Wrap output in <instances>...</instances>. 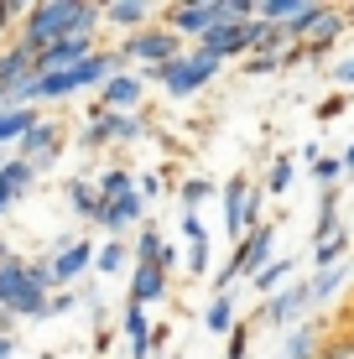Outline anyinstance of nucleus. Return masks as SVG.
<instances>
[{
  "mask_svg": "<svg viewBox=\"0 0 354 359\" xmlns=\"http://www.w3.org/2000/svg\"><path fill=\"white\" fill-rule=\"evenodd\" d=\"M94 32H100V6H94V0H32V6L21 11L16 42L36 57L42 47H53V42L94 36Z\"/></svg>",
  "mask_w": 354,
  "mask_h": 359,
  "instance_id": "nucleus-1",
  "label": "nucleus"
},
{
  "mask_svg": "<svg viewBox=\"0 0 354 359\" xmlns=\"http://www.w3.org/2000/svg\"><path fill=\"white\" fill-rule=\"evenodd\" d=\"M115 73H130L125 63H120V53L115 47H104V53H94V57H83L79 68H68V73H47V79H32L27 89L16 94V104H53V99H68V94H83V89H104V79H115Z\"/></svg>",
  "mask_w": 354,
  "mask_h": 359,
  "instance_id": "nucleus-2",
  "label": "nucleus"
},
{
  "mask_svg": "<svg viewBox=\"0 0 354 359\" xmlns=\"http://www.w3.org/2000/svg\"><path fill=\"white\" fill-rule=\"evenodd\" d=\"M47 297H53V271L47 261H11L0 266V313L11 323H42L47 318Z\"/></svg>",
  "mask_w": 354,
  "mask_h": 359,
  "instance_id": "nucleus-3",
  "label": "nucleus"
},
{
  "mask_svg": "<svg viewBox=\"0 0 354 359\" xmlns=\"http://www.w3.org/2000/svg\"><path fill=\"white\" fill-rule=\"evenodd\" d=\"M219 57H209V53H182L177 63H167V68H151V73H141L146 83H162V94H172V99H193L198 89H209V83L219 79Z\"/></svg>",
  "mask_w": 354,
  "mask_h": 359,
  "instance_id": "nucleus-4",
  "label": "nucleus"
},
{
  "mask_svg": "<svg viewBox=\"0 0 354 359\" xmlns=\"http://www.w3.org/2000/svg\"><path fill=\"white\" fill-rule=\"evenodd\" d=\"M115 53H120V63H125V68L151 73V68H167V63H177V57H182V36L167 32V27H141V32H130Z\"/></svg>",
  "mask_w": 354,
  "mask_h": 359,
  "instance_id": "nucleus-5",
  "label": "nucleus"
},
{
  "mask_svg": "<svg viewBox=\"0 0 354 359\" xmlns=\"http://www.w3.org/2000/svg\"><path fill=\"white\" fill-rule=\"evenodd\" d=\"M271 245H276V224H261V229H250L245 240L235 245V255H229V266L214 276V297H224L229 292V281L235 276H255L266 261H271Z\"/></svg>",
  "mask_w": 354,
  "mask_h": 359,
  "instance_id": "nucleus-6",
  "label": "nucleus"
},
{
  "mask_svg": "<svg viewBox=\"0 0 354 359\" xmlns=\"http://www.w3.org/2000/svg\"><path fill=\"white\" fill-rule=\"evenodd\" d=\"M63 141H68V126H57V120H36V126L27 130V135H21V146H16V156H21V162H27L32 172H36V177H42V172L47 167H53L57 162V156H63Z\"/></svg>",
  "mask_w": 354,
  "mask_h": 359,
  "instance_id": "nucleus-7",
  "label": "nucleus"
},
{
  "mask_svg": "<svg viewBox=\"0 0 354 359\" xmlns=\"http://www.w3.org/2000/svg\"><path fill=\"white\" fill-rule=\"evenodd\" d=\"M89 126H83V135H79V141L83 146H109V141H115V146H130V141H141V135L146 130H151V126H146V115H115V109H89Z\"/></svg>",
  "mask_w": 354,
  "mask_h": 359,
  "instance_id": "nucleus-8",
  "label": "nucleus"
},
{
  "mask_svg": "<svg viewBox=\"0 0 354 359\" xmlns=\"http://www.w3.org/2000/svg\"><path fill=\"white\" fill-rule=\"evenodd\" d=\"M94 250H100L94 240H68L63 250L47 255V271H53V292H73V281L89 276V271H94Z\"/></svg>",
  "mask_w": 354,
  "mask_h": 359,
  "instance_id": "nucleus-9",
  "label": "nucleus"
},
{
  "mask_svg": "<svg viewBox=\"0 0 354 359\" xmlns=\"http://www.w3.org/2000/svg\"><path fill=\"white\" fill-rule=\"evenodd\" d=\"M302 313H313V292H308V281H287L276 297H266V307H261V323L266 328H297V318Z\"/></svg>",
  "mask_w": 354,
  "mask_h": 359,
  "instance_id": "nucleus-10",
  "label": "nucleus"
},
{
  "mask_svg": "<svg viewBox=\"0 0 354 359\" xmlns=\"http://www.w3.org/2000/svg\"><path fill=\"white\" fill-rule=\"evenodd\" d=\"M94 53H100V47H94V36H68V42L42 47L32 63H36V79H47V73H68V68H79L83 57H94Z\"/></svg>",
  "mask_w": 354,
  "mask_h": 359,
  "instance_id": "nucleus-11",
  "label": "nucleus"
},
{
  "mask_svg": "<svg viewBox=\"0 0 354 359\" xmlns=\"http://www.w3.org/2000/svg\"><path fill=\"white\" fill-rule=\"evenodd\" d=\"M141 99H146V79L141 73H115V79H104V89H100V109L141 115Z\"/></svg>",
  "mask_w": 354,
  "mask_h": 359,
  "instance_id": "nucleus-12",
  "label": "nucleus"
},
{
  "mask_svg": "<svg viewBox=\"0 0 354 359\" xmlns=\"http://www.w3.org/2000/svg\"><path fill=\"white\" fill-rule=\"evenodd\" d=\"M32 79H36V63H32L27 47H21V42L0 47V94H6V104H16V94L27 89Z\"/></svg>",
  "mask_w": 354,
  "mask_h": 359,
  "instance_id": "nucleus-13",
  "label": "nucleus"
},
{
  "mask_svg": "<svg viewBox=\"0 0 354 359\" xmlns=\"http://www.w3.org/2000/svg\"><path fill=\"white\" fill-rule=\"evenodd\" d=\"M156 21V6H146V0H109V6H100V27H120V32H141Z\"/></svg>",
  "mask_w": 354,
  "mask_h": 359,
  "instance_id": "nucleus-14",
  "label": "nucleus"
},
{
  "mask_svg": "<svg viewBox=\"0 0 354 359\" xmlns=\"http://www.w3.org/2000/svg\"><path fill=\"white\" fill-rule=\"evenodd\" d=\"M167 287H172V281H167V266L146 261V266H136V276H130V302L136 307H156L167 297Z\"/></svg>",
  "mask_w": 354,
  "mask_h": 359,
  "instance_id": "nucleus-15",
  "label": "nucleus"
},
{
  "mask_svg": "<svg viewBox=\"0 0 354 359\" xmlns=\"http://www.w3.org/2000/svg\"><path fill=\"white\" fill-rule=\"evenodd\" d=\"M344 27H349V11H339V6H323V16L313 21V32H308V36H302V47H308L313 57H323L328 47L339 42V32H344Z\"/></svg>",
  "mask_w": 354,
  "mask_h": 359,
  "instance_id": "nucleus-16",
  "label": "nucleus"
},
{
  "mask_svg": "<svg viewBox=\"0 0 354 359\" xmlns=\"http://www.w3.org/2000/svg\"><path fill=\"white\" fill-rule=\"evenodd\" d=\"M219 198H224V234H229V240H245V229H240V219H245V198H250V177H240V172H235V177H229L224 182V188H219Z\"/></svg>",
  "mask_w": 354,
  "mask_h": 359,
  "instance_id": "nucleus-17",
  "label": "nucleus"
},
{
  "mask_svg": "<svg viewBox=\"0 0 354 359\" xmlns=\"http://www.w3.org/2000/svg\"><path fill=\"white\" fill-rule=\"evenodd\" d=\"M36 120H42V109H32V104H6V109H0V151H6V146H21V135H27Z\"/></svg>",
  "mask_w": 354,
  "mask_h": 359,
  "instance_id": "nucleus-18",
  "label": "nucleus"
},
{
  "mask_svg": "<svg viewBox=\"0 0 354 359\" xmlns=\"http://www.w3.org/2000/svg\"><path fill=\"white\" fill-rule=\"evenodd\" d=\"M120 328H125V339H130V359H151V318H146V307L136 302H125V313H120Z\"/></svg>",
  "mask_w": 354,
  "mask_h": 359,
  "instance_id": "nucleus-19",
  "label": "nucleus"
},
{
  "mask_svg": "<svg viewBox=\"0 0 354 359\" xmlns=\"http://www.w3.org/2000/svg\"><path fill=\"white\" fill-rule=\"evenodd\" d=\"M32 188H36V172L21 162V156H6V162H0V193L16 203V198H27Z\"/></svg>",
  "mask_w": 354,
  "mask_h": 359,
  "instance_id": "nucleus-20",
  "label": "nucleus"
},
{
  "mask_svg": "<svg viewBox=\"0 0 354 359\" xmlns=\"http://www.w3.org/2000/svg\"><path fill=\"white\" fill-rule=\"evenodd\" d=\"M323 323H302V328H292L287 333V359H318V349H323Z\"/></svg>",
  "mask_w": 354,
  "mask_h": 359,
  "instance_id": "nucleus-21",
  "label": "nucleus"
},
{
  "mask_svg": "<svg viewBox=\"0 0 354 359\" xmlns=\"http://www.w3.org/2000/svg\"><path fill=\"white\" fill-rule=\"evenodd\" d=\"M349 250H354V240H349L344 229H339V234H328L323 245H313V266H318V271H328V266H344V261H349Z\"/></svg>",
  "mask_w": 354,
  "mask_h": 359,
  "instance_id": "nucleus-22",
  "label": "nucleus"
},
{
  "mask_svg": "<svg viewBox=\"0 0 354 359\" xmlns=\"http://www.w3.org/2000/svg\"><path fill=\"white\" fill-rule=\"evenodd\" d=\"M287 276H292V261L282 255V261H266L261 271H255V276H250V287L261 292V297H276V292L287 287Z\"/></svg>",
  "mask_w": 354,
  "mask_h": 359,
  "instance_id": "nucleus-23",
  "label": "nucleus"
},
{
  "mask_svg": "<svg viewBox=\"0 0 354 359\" xmlns=\"http://www.w3.org/2000/svg\"><path fill=\"white\" fill-rule=\"evenodd\" d=\"M63 193H68V208L79 219H89V224L100 219V188H94V182H68Z\"/></svg>",
  "mask_w": 354,
  "mask_h": 359,
  "instance_id": "nucleus-24",
  "label": "nucleus"
},
{
  "mask_svg": "<svg viewBox=\"0 0 354 359\" xmlns=\"http://www.w3.org/2000/svg\"><path fill=\"white\" fill-rule=\"evenodd\" d=\"M94 188H100V203H115V198H130V193H136V177H130L125 167H109Z\"/></svg>",
  "mask_w": 354,
  "mask_h": 359,
  "instance_id": "nucleus-25",
  "label": "nucleus"
},
{
  "mask_svg": "<svg viewBox=\"0 0 354 359\" xmlns=\"http://www.w3.org/2000/svg\"><path fill=\"white\" fill-rule=\"evenodd\" d=\"M203 328H209V333H224V339H229V328H235V297H214V302H209V313H203Z\"/></svg>",
  "mask_w": 354,
  "mask_h": 359,
  "instance_id": "nucleus-26",
  "label": "nucleus"
},
{
  "mask_svg": "<svg viewBox=\"0 0 354 359\" xmlns=\"http://www.w3.org/2000/svg\"><path fill=\"white\" fill-rule=\"evenodd\" d=\"M125 255H130L125 240H104L100 250H94V271H100V276H115V271L125 266Z\"/></svg>",
  "mask_w": 354,
  "mask_h": 359,
  "instance_id": "nucleus-27",
  "label": "nucleus"
},
{
  "mask_svg": "<svg viewBox=\"0 0 354 359\" xmlns=\"http://www.w3.org/2000/svg\"><path fill=\"white\" fill-rule=\"evenodd\" d=\"M344 276H349L344 266H328V271H318V276L308 281V292H313V307H318V302H328V297H334L339 287H344Z\"/></svg>",
  "mask_w": 354,
  "mask_h": 359,
  "instance_id": "nucleus-28",
  "label": "nucleus"
},
{
  "mask_svg": "<svg viewBox=\"0 0 354 359\" xmlns=\"http://www.w3.org/2000/svg\"><path fill=\"white\" fill-rule=\"evenodd\" d=\"M318 359H354V333H349V328H328Z\"/></svg>",
  "mask_w": 354,
  "mask_h": 359,
  "instance_id": "nucleus-29",
  "label": "nucleus"
},
{
  "mask_svg": "<svg viewBox=\"0 0 354 359\" xmlns=\"http://www.w3.org/2000/svg\"><path fill=\"white\" fill-rule=\"evenodd\" d=\"M162 245H167L162 234H156L151 224H141V229H136V245H130V255H136V266H146V261H156V255H162Z\"/></svg>",
  "mask_w": 354,
  "mask_h": 359,
  "instance_id": "nucleus-30",
  "label": "nucleus"
},
{
  "mask_svg": "<svg viewBox=\"0 0 354 359\" xmlns=\"http://www.w3.org/2000/svg\"><path fill=\"white\" fill-rule=\"evenodd\" d=\"M209 198H214V182L203 177V172L188 177V182H182V214H198V203H209Z\"/></svg>",
  "mask_w": 354,
  "mask_h": 359,
  "instance_id": "nucleus-31",
  "label": "nucleus"
},
{
  "mask_svg": "<svg viewBox=\"0 0 354 359\" xmlns=\"http://www.w3.org/2000/svg\"><path fill=\"white\" fill-rule=\"evenodd\" d=\"M292 172H297V162H292V156L282 151V156L271 162V172H266V193H276V198H282V193L292 188Z\"/></svg>",
  "mask_w": 354,
  "mask_h": 359,
  "instance_id": "nucleus-32",
  "label": "nucleus"
},
{
  "mask_svg": "<svg viewBox=\"0 0 354 359\" xmlns=\"http://www.w3.org/2000/svg\"><path fill=\"white\" fill-rule=\"evenodd\" d=\"M313 177H318V188H339L344 162H339V156H318V162H313Z\"/></svg>",
  "mask_w": 354,
  "mask_h": 359,
  "instance_id": "nucleus-33",
  "label": "nucleus"
},
{
  "mask_svg": "<svg viewBox=\"0 0 354 359\" xmlns=\"http://www.w3.org/2000/svg\"><path fill=\"white\" fill-rule=\"evenodd\" d=\"M250 354V323H235L229 328V354L224 359H245Z\"/></svg>",
  "mask_w": 354,
  "mask_h": 359,
  "instance_id": "nucleus-34",
  "label": "nucleus"
},
{
  "mask_svg": "<svg viewBox=\"0 0 354 359\" xmlns=\"http://www.w3.org/2000/svg\"><path fill=\"white\" fill-rule=\"evenodd\" d=\"M188 271H193V276H203V271H209V240H193V245H188Z\"/></svg>",
  "mask_w": 354,
  "mask_h": 359,
  "instance_id": "nucleus-35",
  "label": "nucleus"
},
{
  "mask_svg": "<svg viewBox=\"0 0 354 359\" xmlns=\"http://www.w3.org/2000/svg\"><path fill=\"white\" fill-rule=\"evenodd\" d=\"M344 109H349V99H344V94H328L323 104H318V120H339Z\"/></svg>",
  "mask_w": 354,
  "mask_h": 359,
  "instance_id": "nucleus-36",
  "label": "nucleus"
},
{
  "mask_svg": "<svg viewBox=\"0 0 354 359\" xmlns=\"http://www.w3.org/2000/svg\"><path fill=\"white\" fill-rule=\"evenodd\" d=\"M162 188H167V182L156 177V172H151V177H136V193H141V203H151V198H162Z\"/></svg>",
  "mask_w": 354,
  "mask_h": 359,
  "instance_id": "nucleus-37",
  "label": "nucleus"
},
{
  "mask_svg": "<svg viewBox=\"0 0 354 359\" xmlns=\"http://www.w3.org/2000/svg\"><path fill=\"white\" fill-rule=\"evenodd\" d=\"M79 302V292H53L47 297V318H57V313H68V307Z\"/></svg>",
  "mask_w": 354,
  "mask_h": 359,
  "instance_id": "nucleus-38",
  "label": "nucleus"
},
{
  "mask_svg": "<svg viewBox=\"0 0 354 359\" xmlns=\"http://www.w3.org/2000/svg\"><path fill=\"white\" fill-rule=\"evenodd\" d=\"M282 68V57H245V73H255V79H261V73H276Z\"/></svg>",
  "mask_w": 354,
  "mask_h": 359,
  "instance_id": "nucleus-39",
  "label": "nucleus"
},
{
  "mask_svg": "<svg viewBox=\"0 0 354 359\" xmlns=\"http://www.w3.org/2000/svg\"><path fill=\"white\" fill-rule=\"evenodd\" d=\"M167 339H172V328L156 323V328H151V339H146V344H151V354H162V349H167Z\"/></svg>",
  "mask_w": 354,
  "mask_h": 359,
  "instance_id": "nucleus-40",
  "label": "nucleus"
},
{
  "mask_svg": "<svg viewBox=\"0 0 354 359\" xmlns=\"http://www.w3.org/2000/svg\"><path fill=\"white\" fill-rule=\"evenodd\" d=\"M21 11H27V6H11V0H0V32H6L11 21H21Z\"/></svg>",
  "mask_w": 354,
  "mask_h": 359,
  "instance_id": "nucleus-41",
  "label": "nucleus"
},
{
  "mask_svg": "<svg viewBox=\"0 0 354 359\" xmlns=\"http://www.w3.org/2000/svg\"><path fill=\"white\" fill-rule=\"evenodd\" d=\"M334 83H344V89H349V83H354V57H344V63H339V68H334Z\"/></svg>",
  "mask_w": 354,
  "mask_h": 359,
  "instance_id": "nucleus-42",
  "label": "nucleus"
},
{
  "mask_svg": "<svg viewBox=\"0 0 354 359\" xmlns=\"http://www.w3.org/2000/svg\"><path fill=\"white\" fill-rule=\"evenodd\" d=\"M16 354V339H11V333H0V359H11Z\"/></svg>",
  "mask_w": 354,
  "mask_h": 359,
  "instance_id": "nucleus-43",
  "label": "nucleus"
},
{
  "mask_svg": "<svg viewBox=\"0 0 354 359\" xmlns=\"http://www.w3.org/2000/svg\"><path fill=\"white\" fill-rule=\"evenodd\" d=\"M339 162H344V172H354V146H344V156H339Z\"/></svg>",
  "mask_w": 354,
  "mask_h": 359,
  "instance_id": "nucleus-44",
  "label": "nucleus"
},
{
  "mask_svg": "<svg viewBox=\"0 0 354 359\" xmlns=\"http://www.w3.org/2000/svg\"><path fill=\"white\" fill-rule=\"evenodd\" d=\"M6 208H11V198H6V193H0V219H6Z\"/></svg>",
  "mask_w": 354,
  "mask_h": 359,
  "instance_id": "nucleus-45",
  "label": "nucleus"
},
{
  "mask_svg": "<svg viewBox=\"0 0 354 359\" xmlns=\"http://www.w3.org/2000/svg\"><path fill=\"white\" fill-rule=\"evenodd\" d=\"M344 328H349V333H354V313H349V318H344Z\"/></svg>",
  "mask_w": 354,
  "mask_h": 359,
  "instance_id": "nucleus-46",
  "label": "nucleus"
},
{
  "mask_svg": "<svg viewBox=\"0 0 354 359\" xmlns=\"http://www.w3.org/2000/svg\"><path fill=\"white\" fill-rule=\"evenodd\" d=\"M162 359H182V354H162Z\"/></svg>",
  "mask_w": 354,
  "mask_h": 359,
  "instance_id": "nucleus-47",
  "label": "nucleus"
},
{
  "mask_svg": "<svg viewBox=\"0 0 354 359\" xmlns=\"http://www.w3.org/2000/svg\"><path fill=\"white\" fill-rule=\"evenodd\" d=\"M0 109H6V94H0Z\"/></svg>",
  "mask_w": 354,
  "mask_h": 359,
  "instance_id": "nucleus-48",
  "label": "nucleus"
},
{
  "mask_svg": "<svg viewBox=\"0 0 354 359\" xmlns=\"http://www.w3.org/2000/svg\"><path fill=\"white\" fill-rule=\"evenodd\" d=\"M0 162H6V156H0Z\"/></svg>",
  "mask_w": 354,
  "mask_h": 359,
  "instance_id": "nucleus-49",
  "label": "nucleus"
}]
</instances>
